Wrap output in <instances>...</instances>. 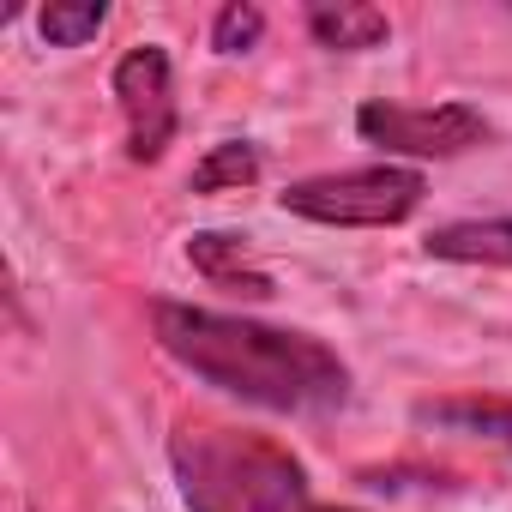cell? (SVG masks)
<instances>
[{"label": "cell", "instance_id": "obj_1", "mask_svg": "<svg viewBox=\"0 0 512 512\" xmlns=\"http://www.w3.org/2000/svg\"><path fill=\"white\" fill-rule=\"evenodd\" d=\"M151 332L175 368H187L193 380H205L223 398H241L253 410L326 416L350 398V368L338 362V350H326L308 332L260 326V320L193 308V302H157Z\"/></svg>", "mask_w": 512, "mask_h": 512}, {"label": "cell", "instance_id": "obj_2", "mask_svg": "<svg viewBox=\"0 0 512 512\" xmlns=\"http://www.w3.org/2000/svg\"><path fill=\"white\" fill-rule=\"evenodd\" d=\"M169 470L187 512H350L314 494L296 452L247 428H175Z\"/></svg>", "mask_w": 512, "mask_h": 512}, {"label": "cell", "instance_id": "obj_3", "mask_svg": "<svg viewBox=\"0 0 512 512\" xmlns=\"http://www.w3.org/2000/svg\"><path fill=\"white\" fill-rule=\"evenodd\" d=\"M422 175L404 163H368V169H338V175H314L284 187V211L308 217V223H332V229H386L404 223L422 205Z\"/></svg>", "mask_w": 512, "mask_h": 512}, {"label": "cell", "instance_id": "obj_4", "mask_svg": "<svg viewBox=\"0 0 512 512\" xmlns=\"http://www.w3.org/2000/svg\"><path fill=\"white\" fill-rule=\"evenodd\" d=\"M356 133L398 157H458L476 151L494 127L470 103H362Z\"/></svg>", "mask_w": 512, "mask_h": 512}, {"label": "cell", "instance_id": "obj_5", "mask_svg": "<svg viewBox=\"0 0 512 512\" xmlns=\"http://www.w3.org/2000/svg\"><path fill=\"white\" fill-rule=\"evenodd\" d=\"M115 103L127 115V157L157 163L175 139V73L157 43H139L115 67Z\"/></svg>", "mask_w": 512, "mask_h": 512}, {"label": "cell", "instance_id": "obj_6", "mask_svg": "<svg viewBox=\"0 0 512 512\" xmlns=\"http://www.w3.org/2000/svg\"><path fill=\"white\" fill-rule=\"evenodd\" d=\"M187 260L205 284L217 290H241V296H272V272L253 260L247 235H229V229H199L187 235Z\"/></svg>", "mask_w": 512, "mask_h": 512}, {"label": "cell", "instance_id": "obj_7", "mask_svg": "<svg viewBox=\"0 0 512 512\" xmlns=\"http://www.w3.org/2000/svg\"><path fill=\"white\" fill-rule=\"evenodd\" d=\"M422 247L434 253V260H458V266H512V217L440 223Z\"/></svg>", "mask_w": 512, "mask_h": 512}, {"label": "cell", "instance_id": "obj_8", "mask_svg": "<svg viewBox=\"0 0 512 512\" xmlns=\"http://www.w3.org/2000/svg\"><path fill=\"white\" fill-rule=\"evenodd\" d=\"M416 422L512 452V398H440V404H416Z\"/></svg>", "mask_w": 512, "mask_h": 512}, {"label": "cell", "instance_id": "obj_9", "mask_svg": "<svg viewBox=\"0 0 512 512\" xmlns=\"http://www.w3.org/2000/svg\"><path fill=\"white\" fill-rule=\"evenodd\" d=\"M308 31L332 55H362V49H380L392 37L386 13L380 7H356V0H338V7H308Z\"/></svg>", "mask_w": 512, "mask_h": 512}, {"label": "cell", "instance_id": "obj_10", "mask_svg": "<svg viewBox=\"0 0 512 512\" xmlns=\"http://www.w3.org/2000/svg\"><path fill=\"white\" fill-rule=\"evenodd\" d=\"M260 181V151L247 139H223L193 163V193H223V187H253Z\"/></svg>", "mask_w": 512, "mask_h": 512}, {"label": "cell", "instance_id": "obj_11", "mask_svg": "<svg viewBox=\"0 0 512 512\" xmlns=\"http://www.w3.org/2000/svg\"><path fill=\"white\" fill-rule=\"evenodd\" d=\"M103 25H109V7H103V0H85V7H43V13H37V31H43V43H55V49H79V43H91Z\"/></svg>", "mask_w": 512, "mask_h": 512}, {"label": "cell", "instance_id": "obj_12", "mask_svg": "<svg viewBox=\"0 0 512 512\" xmlns=\"http://www.w3.org/2000/svg\"><path fill=\"white\" fill-rule=\"evenodd\" d=\"M260 37H266L260 7H223V13L211 19V49H217V55H247Z\"/></svg>", "mask_w": 512, "mask_h": 512}]
</instances>
